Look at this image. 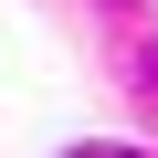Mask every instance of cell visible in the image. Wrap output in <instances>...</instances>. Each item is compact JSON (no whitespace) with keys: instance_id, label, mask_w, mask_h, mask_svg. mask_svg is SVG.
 <instances>
[{"instance_id":"cell-1","label":"cell","mask_w":158,"mask_h":158,"mask_svg":"<svg viewBox=\"0 0 158 158\" xmlns=\"http://www.w3.org/2000/svg\"><path fill=\"white\" fill-rule=\"evenodd\" d=\"M74 158H137V148H74Z\"/></svg>"}]
</instances>
